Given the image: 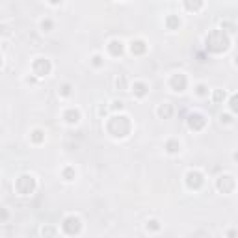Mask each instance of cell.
<instances>
[{"instance_id":"cell-1","label":"cell","mask_w":238,"mask_h":238,"mask_svg":"<svg viewBox=\"0 0 238 238\" xmlns=\"http://www.w3.org/2000/svg\"><path fill=\"white\" fill-rule=\"evenodd\" d=\"M233 108H234V110H238V97H234V99H233Z\"/></svg>"}]
</instances>
